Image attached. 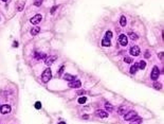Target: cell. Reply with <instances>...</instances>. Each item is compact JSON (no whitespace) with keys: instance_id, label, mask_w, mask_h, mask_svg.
<instances>
[{"instance_id":"obj_27","label":"cell","mask_w":164,"mask_h":124,"mask_svg":"<svg viewBox=\"0 0 164 124\" xmlns=\"http://www.w3.org/2000/svg\"><path fill=\"white\" fill-rule=\"evenodd\" d=\"M35 108H36V109H40V108H42V103H40V102L35 103Z\"/></svg>"},{"instance_id":"obj_31","label":"cell","mask_w":164,"mask_h":124,"mask_svg":"<svg viewBox=\"0 0 164 124\" xmlns=\"http://www.w3.org/2000/svg\"><path fill=\"white\" fill-rule=\"evenodd\" d=\"M145 57H146V58H148V57H150V53H149V52H148V51H146V52H145Z\"/></svg>"},{"instance_id":"obj_16","label":"cell","mask_w":164,"mask_h":124,"mask_svg":"<svg viewBox=\"0 0 164 124\" xmlns=\"http://www.w3.org/2000/svg\"><path fill=\"white\" fill-rule=\"evenodd\" d=\"M39 31H40V28H38V27H34L32 30H31V35H36V34H38L39 33Z\"/></svg>"},{"instance_id":"obj_32","label":"cell","mask_w":164,"mask_h":124,"mask_svg":"<svg viewBox=\"0 0 164 124\" xmlns=\"http://www.w3.org/2000/svg\"><path fill=\"white\" fill-rule=\"evenodd\" d=\"M163 54H164L163 52H161V53H159V57H160V59H161V60H163Z\"/></svg>"},{"instance_id":"obj_22","label":"cell","mask_w":164,"mask_h":124,"mask_svg":"<svg viewBox=\"0 0 164 124\" xmlns=\"http://www.w3.org/2000/svg\"><path fill=\"white\" fill-rule=\"evenodd\" d=\"M153 87H155V89H161L162 88V85L160 84V83H158V82H155L153 83Z\"/></svg>"},{"instance_id":"obj_2","label":"cell","mask_w":164,"mask_h":124,"mask_svg":"<svg viewBox=\"0 0 164 124\" xmlns=\"http://www.w3.org/2000/svg\"><path fill=\"white\" fill-rule=\"evenodd\" d=\"M159 75H160V70H159V68L157 66H155L152 68V71H151V74H150V79L153 80V81H157Z\"/></svg>"},{"instance_id":"obj_4","label":"cell","mask_w":164,"mask_h":124,"mask_svg":"<svg viewBox=\"0 0 164 124\" xmlns=\"http://www.w3.org/2000/svg\"><path fill=\"white\" fill-rule=\"evenodd\" d=\"M56 59H57V56H56V55H50V56H48V57H46L45 64L47 66H51Z\"/></svg>"},{"instance_id":"obj_26","label":"cell","mask_w":164,"mask_h":124,"mask_svg":"<svg viewBox=\"0 0 164 124\" xmlns=\"http://www.w3.org/2000/svg\"><path fill=\"white\" fill-rule=\"evenodd\" d=\"M124 61H125V63H127V64H131L132 59L130 57H127V56H126V57H124Z\"/></svg>"},{"instance_id":"obj_14","label":"cell","mask_w":164,"mask_h":124,"mask_svg":"<svg viewBox=\"0 0 164 124\" xmlns=\"http://www.w3.org/2000/svg\"><path fill=\"white\" fill-rule=\"evenodd\" d=\"M138 69H139V68H138V63H135L134 65L131 66V68H130V73L131 74H135L136 72L138 71Z\"/></svg>"},{"instance_id":"obj_18","label":"cell","mask_w":164,"mask_h":124,"mask_svg":"<svg viewBox=\"0 0 164 124\" xmlns=\"http://www.w3.org/2000/svg\"><path fill=\"white\" fill-rule=\"evenodd\" d=\"M105 108L107 109V111H109V112L113 110V106H112V105L110 104V103H108V102H107L106 104H105Z\"/></svg>"},{"instance_id":"obj_20","label":"cell","mask_w":164,"mask_h":124,"mask_svg":"<svg viewBox=\"0 0 164 124\" xmlns=\"http://www.w3.org/2000/svg\"><path fill=\"white\" fill-rule=\"evenodd\" d=\"M128 36H129V37H130L132 40H137V39H138V35H137L136 33H132V32H130L129 34H128Z\"/></svg>"},{"instance_id":"obj_24","label":"cell","mask_w":164,"mask_h":124,"mask_svg":"<svg viewBox=\"0 0 164 124\" xmlns=\"http://www.w3.org/2000/svg\"><path fill=\"white\" fill-rule=\"evenodd\" d=\"M105 37H106V38H108V39H110V38L112 37V32H111V31H107V32H106V35H105Z\"/></svg>"},{"instance_id":"obj_19","label":"cell","mask_w":164,"mask_h":124,"mask_svg":"<svg viewBox=\"0 0 164 124\" xmlns=\"http://www.w3.org/2000/svg\"><path fill=\"white\" fill-rule=\"evenodd\" d=\"M35 57H36L37 59H42V58L47 57V55H46L45 53H39V55H38V53H35Z\"/></svg>"},{"instance_id":"obj_34","label":"cell","mask_w":164,"mask_h":124,"mask_svg":"<svg viewBox=\"0 0 164 124\" xmlns=\"http://www.w3.org/2000/svg\"><path fill=\"white\" fill-rule=\"evenodd\" d=\"M58 124H66V123H65V122H59Z\"/></svg>"},{"instance_id":"obj_10","label":"cell","mask_w":164,"mask_h":124,"mask_svg":"<svg viewBox=\"0 0 164 124\" xmlns=\"http://www.w3.org/2000/svg\"><path fill=\"white\" fill-rule=\"evenodd\" d=\"M95 113L99 117H101V118H106V117H108V113H107V111H104V110H101V109H99V110H96L95 111Z\"/></svg>"},{"instance_id":"obj_3","label":"cell","mask_w":164,"mask_h":124,"mask_svg":"<svg viewBox=\"0 0 164 124\" xmlns=\"http://www.w3.org/2000/svg\"><path fill=\"white\" fill-rule=\"evenodd\" d=\"M135 117H137V112L135 110H130L127 113H124V119L126 121H130L131 119H134Z\"/></svg>"},{"instance_id":"obj_23","label":"cell","mask_w":164,"mask_h":124,"mask_svg":"<svg viewBox=\"0 0 164 124\" xmlns=\"http://www.w3.org/2000/svg\"><path fill=\"white\" fill-rule=\"evenodd\" d=\"M86 101H87V98L86 97H80L79 99H78V103H79V104H85Z\"/></svg>"},{"instance_id":"obj_1","label":"cell","mask_w":164,"mask_h":124,"mask_svg":"<svg viewBox=\"0 0 164 124\" xmlns=\"http://www.w3.org/2000/svg\"><path fill=\"white\" fill-rule=\"evenodd\" d=\"M51 77H52V72H51V69L50 68H48V69H46L43 72V74H42V81L44 83H48L51 80Z\"/></svg>"},{"instance_id":"obj_9","label":"cell","mask_w":164,"mask_h":124,"mask_svg":"<svg viewBox=\"0 0 164 124\" xmlns=\"http://www.w3.org/2000/svg\"><path fill=\"white\" fill-rule=\"evenodd\" d=\"M119 43L121 46H126L128 44V39H127V36L124 34H121L120 37H119Z\"/></svg>"},{"instance_id":"obj_7","label":"cell","mask_w":164,"mask_h":124,"mask_svg":"<svg viewBox=\"0 0 164 124\" xmlns=\"http://www.w3.org/2000/svg\"><path fill=\"white\" fill-rule=\"evenodd\" d=\"M0 112H1L2 115H7V113H10V112H11V106L8 105V104L1 105V107H0Z\"/></svg>"},{"instance_id":"obj_28","label":"cell","mask_w":164,"mask_h":124,"mask_svg":"<svg viewBox=\"0 0 164 124\" xmlns=\"http://www.w3.org/2000/svg\"><path fill=\"white\" fill-rule=\"evenodd\" d=\"M64 69H65V67L63 66V67H61V68L59 69V71H58V75H61V74H63V72H64Z\"/></svg>"},{"instance_id":"obj_15","label":"cell","mask_w":164,"mask_h":124,"mask_svg":"<svg viewBox=\"0 0 164 124\" xmlns=\"http://www.w3.org/2000/svg\"><path fill=\"white\" fill-rule=\"evenodd\" d=\"M145 67H146V63H145V60H140V61H138V68L139 69H145Z\"/></svg>"},{"instance_id":"obj_35","label":"cell","mask_w":164,"mask_h":124,"mask_svg":"<svg viewBox=\"0 0 164 124\" xmlns=\"http://www.w3.org/2000/svg\"><path fill=\"white\" fill-rule=\"evenodd\" d=\"M2 1H3V2H7V1H8V0H2Z\"/></svg>"},{"instance_id":"obj_12","label":"cell","mask_w":164,"mask_h":124,"mask_svg":"<svg viewBox=\"0 0 164 124\" xmlns=\"http://www.w3.org/2000/svg\"><path fill=\"white\" fill-rule=\"evenodd\" d=\"M76 79V76H74V75H71V74H69V73H66L65 75H64V80H66V81H69V82H71V81H74Z\"/></svg>"},{"instance_id":"obj_13","label":"cell","mask_w":164,"mask_h":124,"mask_svg":"<svg viewBox=\"0 0 164 124\" xmlns=\"http://www.w3.org/2000/svg\"><path fill=\"white\" fill-rule=\"evenodd\" d=\"M102 46H104V47H109V46H111L110 39H108V38L105 37L103 40H102Z\"/></svg>"},{"instance_id":"obj_11","label":"cell","mask_w":164,"mask_h":124,"mask_svg":"<svg viewBox=\"0 0 164 124\" xmlns=\"http://www.w3.org/2000/svg\"><path fill=\"white\" fill-rule=\"evenodd\" d=\"M142 123V119L139 118V117H135L134 119L130 120V123L129 124H141Z\"/></svg>"},{"instance_id":"obj_17","label":"cell","mask_w":164,"mask_h":124,"mask_svg":"<svg viewBox=\"0 0 164 124\" xmlns=\"http://www.w3.org/2000/svg\"><path fill=\"white\" fill-rule=\"evenodd\" d=\"M125 111H126V107H125L124 105H121V106L119 107V109H117V112H119V115H124Z\"/></svg>"},{"instance_id":"obj_8","label":"cell","mask_w":164,"mask_h":124,"mask_svg":"<svg viewBox=\"0 0 164 124\" xmlns=\"http://www.w3.org/2000/svg\"><path fill=\"white\" fill-rule=\"evenodd\" d=\"M129 53L131 55H134V56H138L140 54V48L138 47V46H132V47L130 48V50H129Z\"/></svg>"},{"instance_id":"obj_30","label":"cell","mask_w":164,"mask_h":124,"mask_svg":"<svg viewBox=\"0 0 164 124\" xmlns=\"http://www.w3.org/2000/svg\"><path fill=\"white\" fill-rule=\"evenodd\" d=\"M56 9H57V7H53L52 9H51V14H54L55 11H56Z\"/></svg>"},{"instance_id":"obj_21","label":"cell","mask_w":164,"mask_h":124,"mask_svg":"<svg viewBox=\"0 0 164 124\" xmlns=\"http://www.w3.org/2000/svg\"><path fill=\"white\" fill-rule=\"evenodd\" d=\"M120 23H121L122 27H125V25H126V18H125V16H122V17H121Z\"/></svg>"},{"instance_id":"obj_33","label":"cell","mask_w":164,"mask_h":124,"mask_svg":"<svg viewBox=\"0 0 164 124\" xmlns=\"http://www.w3.org/2000/svg\"><path fill=\"white\" fill-rule=\"evenodd\" d=\"M13 46H14V47H15V48H17V47H18V43H17V41H14V44H13Z\"/></svg>"},{"instance_id":"obj_5","label":"cell","mask_w":164,"mask_h":124,"mask_svg":"<svg viewBox=\"0 0 164 124\" xmlns=\"http://www.w3.org/2000/svg\"><path fill=\"white\" fill-rule=\"evenodd\" d=\"M42 19H43L42 15H40V14H36L35 16H33L32 18H31L30 22L32 23V24H37V23H39L40 21H42Z\"/></svg>"},{"instance_id":"obj_29","label":"cell","mask_w":164,"mask_h":124,"mask_svg":"<svg viewBox=\"0 0 164 124\" xmlns=\"http://www.w3.org/2000/svg\"><path fill=\"white\" fill-rule=\"evenodd\" d=\"M85 94H86V91H85V90H78V91H77V95H79V96L85 95Z\"/></svg>"},{"instance_id":"obj_25","label":"cell","mask_w":164,"mask_h":124,"mask_svg":"<svg viewBox=\"0 0 164 124\" xmlns=\"http://www.w3.org/2000/svg\"><path fill=\"white\" fill-rule=\"evenodd\" d=\"M42 3H43V0H35V1H34V6L39 7V6H42Z\"/></svg>"},{"instance_id":"obj_6","label":"cell","mask_w":164,"mask_h":124,"mask_svg":"<svg viewBox=\"0 0 164 124\" xmlns=\"http://www.w3.org/2000/svg\"><path fill=\"white\" fill-rule=\"evenodd\" d=\"M80 85H81V82L79 81V80H74V81H71L70 83H69V87L70 88H79L80 87Z\"/></svg>"}]
</instances>
